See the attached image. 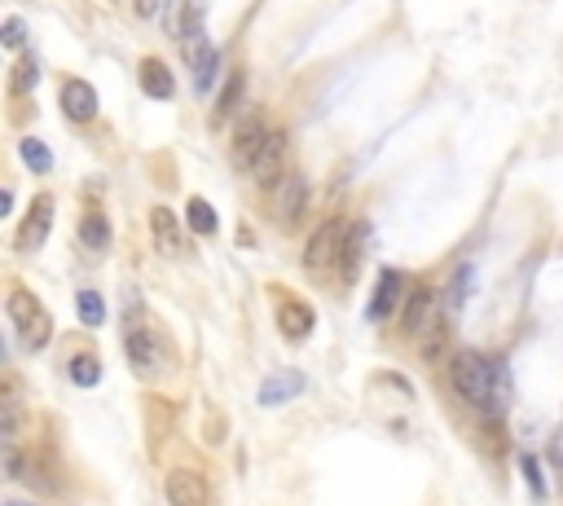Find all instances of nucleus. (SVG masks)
I'll list each match as a JSON object with an SVG mask.
<instances>
[{
    "mask_svg": "<svg viewBox=\"0 0 563 506\" xmlns=\"http://www.w3.org/2000/svg\"><path fill=\"white\" fill-rule=\"evenodd\" d=\"M454 388L476 405L480 414H502L506 405V374L498 361H489L484 352L462 348L454 357Z\"/></svg>",
    "mask_w": 563,
    "mask_h": 506,
    "instance_id": "nucleus-1",
    "label": "nucleus"
},
{
    "mask_svg": "<svg viewBox=\"0 0 563 506\" xmlns=\"http://www.w3.org/2000/svg\"><path fill=\"white\" fill-rule=\"evenodd\" d=\"M344 238H348L344 220H322V225L308 234V242H304V273L308 278H326L330 269L344 264Z\"/></svg>",
    "mask_w": 563,
    "mask_h": 506,
    "instance_id": "nucleus-2",
    "label": "nucleus"
},
{
    "mask_svg": "<svg viewBox=\"0 0 563 506\" xmlns=\"http://www.w3.org/2000/svg\"><path fill=\"white\" fill-rule=\"evenodd\" d=\"M9 322H14V330H18V339L27 348H44L53 339V317L40 308V300H31L22 286H14L9 291Z\"/></svg>",
    "mask_w": 563,
    "mask_h": 506,
    "instance_id": "nucleus-3",
    "label": "nucleus"
},
{
    "mask_svg": "<svg viewBox=\"0 0 563 506\" xmlns=\"http://www.w3.org/2000/svg\"><path fill=\"white\" fill-rule=\"evenodd\" d=\"M124 348H128V366L137 370L141 379H159V374L168 370V348H163L159 335H141L137 326H128Z\"/></svg>",
    "mask_w": 563,
    "mask_h": 506,
    "instance_id": "nucleus-4",
    "label": "nucleus"
},
{
    "mask_svg": "<svg viewBox=\"0 0 563 506\" xmlns=\"http://www.w3.org/2000/svg\"><path fill=\"white\" fill-rule=\"evenodd\" d=\"M286 154H291V137H286L282 128L269 132V141L260 146V154L251 159V176H256V185H282L286 181Z\"/></svg>",
    "mask_w": 563,
    "mask_h": 506,
    "instance_id": "nucleus-5",
    "label": "nucleus"
},
{
    "mask_svg": "<svg viewBox=\"0 0 563 506\" xmlns=\"http://www.w3.org/2000/svg\"><path fill=\"white\" fill-rule=\"evenodd\" d=\"M313 326H317L313 304H308L304 295H295V291H278V330H282V339L304 344V339L313 335Z\"/></svg>",
    "mask_w": 563,
    "mask_h": 506,
    "instance_id": "nucleus-6",
    "label": "nucleus"
},
{
    "mask_svg": "<svg viewBox=\"0 0 563 506\" xmlns=\"http://www.w3.org/2000/svg\"><path fill=\"white\" fill-rule=\"evenodd\" d=\"M163 493H168L172 506H212V484L190 467H176L168 484H163Z\"/></svg>",
    "mask_w": 563,
    "mask_h": 506,
    "instance_id": "nucleus-7",
    "label": "nucleus"
},
{
    "mask_svg": "<svg viewBox=\"0 0 563 506\" xmlns=\"http://www.w3.org/2000/svg\"><path fill=\"white\" fill-rule=\"evenodd\" d=\"M49 229H53V194H36V203H31V212L18 229V251H40Z\"/></svg>",
    "mask_w": 563,
    "mask_h": 506,
    "instance_id": "nucleus-8",
    "label": "nucleus"
},
{
    "mask_svg": "<svg viewBox=\"0 0 563 506\" xmlns=\"http://www.w3.org/2000/svg\"><path fill=\"white\" fill-rule=\"evenodd\" d=\"M58 102H62V115L71 119V124H93L97 119V88L88 80H66Z\"/></svg>",
    "mask_w": 563,
    "mask_h": 506,
    "instance_id": "nucleus-9",
    "label": "nucleus"
},
{
    "mask_svg": "<svg viewBox=\"0 0 563 506\" xmlns=\"http://www.w3.org/2000/svg\"><path fill=\"white\" fill-rule=\"evenodd\" d=\"M401 286H405V278H401V269H383L379 273V282H374V295H370V322H383L388 313H396L401 308Z\"/></svg>",
    "mask_w": 563,
    "mask_h": 506,
    "instance_id": "nucleus-10",
    "label": "nucleus"
},
{
    "mask_svg": "<svg viewBox=\"0 0 563 506\" xmlns=\"http://www.w3.org/2000/svg\"><path fill=\"white\" fill-rule=\"evenodd\" d=\"M436 317H440V313H436V291H432V286H418L410 300H405L401 330H405V335H423V330L432 326Z\"/></svg>",
    "mask_w": 563,
    "mask_h": 506,
    "instance_id": "nucleus-11",
    "label": "nucleus"
},
{
    "mask_svg": "<svg viewBox=\"0 0 563 506\" xmlns=\"http://www.w3.org/2000/svg\"><path fill=\"white\" fill-rule=\"evenodd\" d=\"M304 207H308V181L300 172H286V181H282V190H278V220L282 225H295V220L304 216Z\"/></svg>",
    "mask_w": 563,
    "mask_h": 506,
    "instance_id": "nucleus-12",
    "label": "nucleus"
},
{
    "mask_svg": "<svg viewBox=\"0 0 563 506\" xmlns=\"http://www.w3.org/2000/svg\"><path fill=\"white\" fill-rule=\"evenodd\" d=\"M304 392V374L300 370H282V374H269L260 388V405L264 410H278V405L295 401V396Z\"/></svg>",
    "mask_w": 563,
    "mask_h": 506,
    "instance_id": "nucleus-13",
    "label": "nucleus"
},
{
    "mask_svg": "<svg viewBox=\"0 0 563 506\" xmlns=\"http://www.w3.org/2000/svg\"><path fill=\"white\" fill-rule=\"evenodd\" d=\"M150 229H154V247H159V256H176L181 251V225H176V212L172 207H154L150 212Z\"/></svg>",
    "mask_w": 563,
    "mask_h": 506,
    "instance_id": "nucleus-14",
    "label": "nucleus"
},
{
    "mask_svg": "<svg viewBox=\"0 0 563 506\" xmlns=\"http://www.w3.org/2000/svg\"><path fill=\"white\" fill-rule=\"evenodd\" d=\"M269 132L273 128H264L260 119H242L238 132H234V159L242 163V168H251V159L260 154V146L269 141Z\"/></svg>",
    "mask_w": 563,
    "mask_h": 506,
    "instance_id": "nucleus-15",
    "label": "nucleus"
},
{
    "mask_svg": "<svg viewBox=\"0 0 563 506\" xmlns=\"http://www.w3.org/2000/svg\"><path fill=\"white\" fill-rule=\"evenodd\" d=\"M141 93H150L154 102H168V97L176 93L172 71H168V66H163L159 58H146V62H141Z\"/></svg>",
    "mask_w": 563,
    "mask_h": 506,
    "instance_id": "nucleus-16",
    "label": "nucleus"
},
{
    "mask_svg": "<svg viewBox=\"0 0 563 506\" xmlns=\"http://www.w3.org/2000/svg\"><path fill=\"white\" fill-rule=\"evenodd\" d=\"M66 379H71L75 388H93V383L102 379V361H97L93 352H75V357H66Z\"/></svg>",
    "mask_w": 563,
    "mask_h": 506,
    "instance_id": "nucleus-17",
    "label": "nucleus"
},
{
    "mask_svg": "<svg viewBox=\"0 0 563 506\" xmlns=\"http://www.w3.org/2000/svg\"><path fill=\"white\" fill-rule=\"evenodd\" d=\"M36 84H40V62H36V53H22V58L14 62V71H9V93H14V97H27Z\"/></svg>",
    "mask_w": 563,
    "mask_h": 506,
    "instance_id": "nucleus-18",
    "label": "nucleus"
},
{
    "mask_svg": "<svg viewBox=\"0 0 563 506\" xmlns=\"http://www.w3.org/2000/svg\"><path fill=\"white\" fill-rule=\"evenodd\" d=\"M471 286H476V269H471V264H462V269L454 273V282H449V291H445V313H449V317L467 308Z\"/></svg>",
    "mask_w": 563,
    "mask_h": 506,
    "instance_id": "nucleus-19",
    "label": "nucleus"
},
{
    "mask_svg": "<svg viewBox=\"0 0 563 506\" xmlns=\"http://www.w3.org/2000/svg\"><path fill=\"white\" fill-rule=\"evenodd\" d=\"M366 234H370L366 225H352V229H348V238H344V264H339V269H344V282L357 278L361 256H366Z\"/></svg>",
    "mask_w": 563,
    "mask_h": 506,
    "instance_id": "nucleus-20",
    "label": "nucleus"
},
{
    "mask_svg": "<svg viewBox=\"0 0 563 506\" xmlns=\"http://www.w3.org/2000/svg\"><path fill=\"white\" fill-rule=\"evenodd\" d=\"M80 242L88 251H106L110 247V220L102 212H84L80 220Z\"/></svg>",
    "mask_w": 563,
    "mask_h": 506,
    "instance_id": "nucleus-21",
    "label": "nucleus"
},
{
    "mask_svg": "<svg viewBox=\"0 0 563 506\" xmlns=\"http://www.w3.org/2000/svg\"><path fill=\"white\" fill-rule=\"evenodd\" d=\"M216 75H220V49L212 44V49H207L203 58L194 62V88H198V97H212V88H216Z\"/></svg>",
    "mask_w": 563,
    "mask_h": 506,
    "instance_id": "nucleus-22",
    "label": "nucleus"
},
{
    "mask_svg": "<svg viewBox=\"0 0 563 506\" xmlns=\"http://www.w3.org/2000/svg\"><path fill=\"white\" fill-rule=\"evenodd\" d=\"M185 225H190L198 238H212L220 229V216H216V207H207L203 198H194V203L185 207Z\"/></svg>",
    "mask_w": 563,
    "mask_h": 506,
    "instance_id": "nucleus-23",
    "label": "nucleus"
},
{
    "mask_svg": "<svg viewBox=\"0 0 563 506\" xmlns=\"http://www.w3.org/2000/svg\"><path fill=\"white\" fill-rule=\"evenodd\" d=\"M18 154H22V163H27L31 172H49L53 168V150L44 146V141H36V137H22L18 141Z\"/></svg>",
    "mask_w": 563,
    "mask_h": 506,
    "instance_id": "nucleus-24",
    "label": "nucleus"
},
{
    "mask_svg": "<svg viewBox=\"0 0 563 506\" xmlns=\"http://www.w3.org/2000/svg\"><path fill=\"white\" fill-rule=\"evenodd\" d=\"M75 313H80L84 326H102L106 322V300L97 291H80L75 295Z\"/></svg>",
    "mask_w": 563,
    "mask_h": 506,
    "instance_id": "nucleus-25",
    "label": "nucleus"
},
{
    "mask_svg": "<svg viewBox=\"0 0 563 506\" xmlns=\"http://www.w3.org/2000/svg\"><path fill=\"white\" fill-rule=\"evenodd\" d=\"M242 88H247V80H242V75L234 71V75H229V80H225V88H220V102H216V115H220V119H225V115H229V110H234V106H238V97H242Z\"/></svg>",
    "mask_w": 563,
    "mask_h": 506,
    "instance_id": "nucleus-26",
    "label": "nucleus"
},
{
    "mask_svg": "<svg viewBox=\"0 0 563 506\" xmlns=\"http://www.w3.org/2000/svg\"><path fill=\"white\" fill-rule=\"evenodd\" d=\"M520 471H524V480H528V489H533V498H546V480H542V462H537L533 454H524V458H520Z\"/></svg>",
    "mask_w": 563,
    "mask_h": 506,
    "instance_id": "nucleus-27",
    "label": "nucleus"
},
{
    "mask_svg": "<svg viewBox=\"0 0 563 506\" xmlns=\"http://www.w3.org/2000/svg\"><path fill=\"white\" fill-rule=\"evenodd\" d=\"M22 40H27V27H22V18H9V22H5V49H18Z\"/></svg>",
    "mask_w": 563,
    "mask_h": 506,
    "instance_id": "nucleus-28",
    "label": "nucleus"
},
{
    "mask_svg": "<svg viewBox=\"0 0 563 506\" xmlns=\"http://www.w3.org/2000/svg\"><path fill=\"white\" fill-rule=\"evenodd\" d=\"M132 9H137L141 18H154V14L163 9V0H132Z\"/></svg>",
    "mask_w": 563,
    "mask_h": 506,
    "instance_id": "nucleus-29",
    "label": "nucleus"
},
{
    "mask_svg": "<svg viewBox=\"0 0 563 506\" xmlns=\"http://www.w3.org/2000/svg\"><path fill=\"white\" fill-rule=\"evenodd\" d=\"M9 212H14V194L5 190V194H0V216H9Z\"/></svg>",
    "mask_w": 563,
    "mask_h": 506,
    "instance_id": "nucleus-30",
    "label": "nucleus"
},
{
    "mask_svg": "<svg viewBox=\"0 0 563 506\" xmlns=\"http://www.w3.org/2000/svg\"><path fill=\"white\" fill-rule=\"evenodd\" d=\"M5 506H36V502H18V498H9Z\"/></svg>",
    "mask_w": 563,
    "mask_h": 506,
    "instance_id": "nucleus-31",
    "label": "nucleus"
}]
</instances>
